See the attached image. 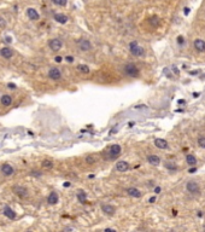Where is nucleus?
Segmentation results:
<instances>
[{
	"label": "nucleus",
	"instance_id": "nucleus-1",
	"mask_svg": "<svg viewBox=\"0 0 205 232\" xmlns=\"http://www.w3.org/2000/svg\"><path fill=\"white\" fill-rule=\"evenodd\" d=\"M123 73L129 77H138L140 71H139V68L136 67V64H134V63H127L123 67Z\"/></svg>",
	"mask_w": 205,
	"mask_h": 232
},
{
	"label": "nucleus",
	"instance_id": "nucleus-2",
	"mask_svg": "<svg viewBox=\"0 0 205 232\" xmlns=\"http://www.w3.org/2000/svg\"><path fill=\"white\" fill-rule=\"evenodd\" d=\"M129 52L132 53L134 57H141V56L145 54V50L136 41H132L129 44Z\"/></svg>",
	"mask_w": 205,
	"mask_h": 232
},
{
	"label": "nucleus",
	"instance_id": "nucleus-3",
	"mask_svg": "<svg viewBox=\"0 0 205 232\" xmlns=\"http://www.w3.org/2000/svg\"><path fill=\"white\" fill-rule=\"evenodd\" d=\"M121 151H122V148H121V145H118V144H113V145H111L110 149H109V155H110L109 160H115L116 157H118Z\"/></svg>",
	"mask_w": 205,
	"mask_h": 232
},
{
	"label": "nucleus",
	"instance_id": "nucleus-4",
	"mask_svg": "<svg viewBox=\"0 0 205 232\" xmlns=\"http://www.w3.org/2000/svg\"><path fill=\"white\" fill-rule=\"evenodd\" d=\"M186 189H187V191L190 194H199V191H200V187H199V185L197 184L195 181H193V180H190L187 183V185H186Z\"/></svg>",
	"mask_w": 205,
	"mask_h": 232
},
{
	"label": "nucleus",
	"instance_id": "nucleus-5",
	"mask_svg": "<svg viewBox=\"0 0 205 232\" xmlns=\"http://www.w3.org/2000/svg\"><path fill=\"white\" fill-rule=\"evenodd\" d=\"M48 46H50V49L52 51H59L63 46V42L60 39H52V40H50V42H48Z\"/></svg>",
	"mask_w": 205,
	"mask_h": 232
},
{
	"label": "nucleus",
	"instance_id": "nucleus-6",
	"mask_svg": "<svg viewBox=\"0 0 205 232\" xmlns=\"http://www.w3.org/2000/svg\"><path fill=\"white\" fill-rule=\"evenodd\" d=\"M48 77L51 80H60L62 79V73L58 68H51L48 70Z\"/></svg>",
	"mask_w": 205,
	"mask_h": 232
},
{
	"label": "nucleus",
	"instance_id": "nucleus-7",
	"mask_svg": "<svg viewBox=\"0 0 205 232\" xmlns=\"http://www.w3.org/2000/svg\"><path fill=\"white\" fill-rule=\"evenodd\" d=\"M13 51L12 49H10V47H3V49H0V56H1L3 58L5 59H10L13 57Z\"/></svg>",
	"mask_w": 205,
	"mask_h": 232
},
{
	"label": "nucleus",
	"instance_id": "nucleus-8",
	"mask_svg": "<svg viewBox=\"0 0 205 232\" xmlns=\"http://www.w3.org/2000/svg\"><path fill=\"white\" fill-rule=\"evenodd\" d=\"M79 47H80L81 51H89L92 49V44L87 39H81L79 41Z\"/></svg>",
	"mask_w": 205,
	"mask_h": 232
},
{
	"label": "nucleus",
	"instance_id": "nucleus-9",
	"mask_svg": "<svg viewBox=\"0 0 205 232\" xmlns=\"http://www.w3.org/2000/svg\"><path fill=\"white\" fill-rule=\"evenodd\" d=\"M1 173L5 175V177H11V175L15 173V169L11 164L5 163V164L1 166Z\"/></svg>",
	"mask_w": 205,
	"mask_h": 232
},
{
	"label": "nucleus",
	"instance_id": "nucleus-10",
	"mask_svg": "<svg viewBox=\"0 0 205 232\" xmlns=\"http://www.w3.org/2000/svg\"><path fill=\"white\" fill-rule=\"evenodd\" d=\"M13 192L17 195V196H19V197H27L28 196V190L26 189V187H23V186H21V185H17V186H15L13 187Z\"/></svg>",
	"mask_w": 205,
	"mask_h": 232
},
{
	"label": "nucleus",
	"instance_id": "nucleus-11",
	"mask_svg": "<svg viewBox=\"0 0 205 232\" xmlns=\"http://www.w3.org/2000/svg\"><path fill=\"white\" fill-rule=\"evenodd\" d=\"M27 16L29 17V20H31V21H38L40 18L39 12L34 9V7H28V9H27Z\"/></svg>",
	"mask_w": 205,
	"mask_h": 232
},
{
	"label": "nucleus",
	"instance_id": "nucleus-12",
	"mask_svg": "<svg viewBox=\"0 0 205 232\" xmlns=\"http://www.w3.org/2000/svg\"><path fill=\"white\" fill-rule=\"evenodd\" d=\"M193 46H194L195 51H198V52H205V41H204V40H202V39L194 40Z\"/></svg>",
	"mask_w": 205,
	"mask_h": 232
},
{
	"label": "nucleus",
	"instance_id": "nucleus-13",
	"mask_svg": "<svg viewBox=\"0 0 205 232\" xmlns=\"http://www.w3.org/2000/svg\"><path fill=\"white\" fill-rule=\"evenodd\" d=\"M101 210L106 215H113L115 213H116V208L111 204H101Z\"/></svg>",
	"mask_w": 205,
	"mask_h": 232
},
{
	"label": "nucleus",
	"instance_id": "nucleus-14",
	"mask_svg": "<svg viewBox=\"0 0 205 232\" xmlns=\"http://www.w3.org/2000/svg\"><path fill=\"white\" fill-rule=\"evenodd\" d=\"M0 103H1L3 107H10L12 104V97L10 94H3L0 97Z\"/></svg>",
	"mask_w": 205,
	"mask_h": 232
},
{
	"label": "nucleus",
	"instance_id": "nucleus-15",
	"mask_svg": "<svg viewBox=\"0 0 205 232\" xmlns=\"http://www.w3.org/2000/svg\"><path fill=\"white\" fill-rule=\"evenodd\" d=\"M126 192H127V195H129V196H132V197H135V198H139V197H141V191L140 190H138L136 187H129V189H127L126 190Z\"/></svg>",
	"mask_w": 205,
	"mask_h": 232
},
{
	"label": "nucleus",
	"instance_id": "nucleus-16",
	"mask_svg": "<svg viewBox=\"0 0 205 232\" xmlns=\"http://www.w3.org/2000/svg\"><path fill=\"white\" fill-rule=\"evenodd\" d=\"M154 145L157 146L158 149H162V150L168 149V143H167L165 139H161V138L154 139Z\"/></svg>",
	"mask_w": 205,
	"mask_h": 232
},
{
	"label": "nucleus",
	"instance_id": "nucleus-17",
	"mask_svg": "<svg viewBox=\"0 0 205 232\" xmlns=\"http://www.w3.org/2000/svg\"><path fill=\"white\" fill-rule=\"evenodd\" d=\"M54 20H56V22L60 23V24H65L69 18H68V16H65L64 13H56L54 15Z\"/></svg>",
	"mask_w": 205,
	"mask_h": 232
},
{
	"label": "nucleus",
	"instance_id": "nucleus-18",
	"mask_svg": "<svg viewBox=\"0 0 205 232\" xmlns=\"http://www.w3.org/2000/svg\"><path fill=\"white\" fill-rule=\"evenodd\" d=\"M128 168H129V164L127 161H118L116 164V169L118 172H126Z\"/></svg>",
	"mask_w": 205,
	"mask_h": 232
},
{
	"label": "nucleus",
	"instance_id": "nucleus-19",
	"mask_svg": "<svg viewBox=\"0 0 205 232\" xmlns=\"http://www.w3.org/2000/svg\"><path fill=\"white\" fill-rule=\"evenodd\" d=\"M77 199H79V202L82 203V204L87 203V194L83 190H79L77 191Z\"/></svg>",
	"mask_w": 205,
	"mask_h": 232
},
{
	"label": "nucleus",
	"instance_id": "nucleus-20",
	"mask_svg": "<svg viewBox=\"0 0 205 232\" xmlns=\"http://www.w3.org/2000/svg\"><path fill=\"white\" fill-rule=\"evenodd\" d=\"M147 161H149V163L152 164V166H158L161 163V158L157 155H150L149 157H147Z\"/></svg>",
	"mask_w": 205,
	"mask_h": 232
},
{
	"label": "nucleus",
	"instance_id": "nucleus-21",
	"mask_svg": "<svg viewBox=\"0 0 205 232\" xmlns=\"http://www.w3.org/2000/svg\"><path fill=\"white\" fill-rule=\"evenodd\" d=\"M4 215H5L6 218L11 219V220H13V219L16 218V213L11 209L10 207H5V208H4Z\"/></svg>",
	"mask_w": 205,
	"mask_h": 232
},
{
	"label": "nucleus",
	"instance_id": "nucleus-22",
	"mask_svg": "<svg viewBox=\"0 0 205 232\" xmlns=\"http://www.w3.org/2000/svg\"><path fill=\"white\" fill-rule=\"evenodd\" d=\"M58 199H59V197H58V195H57V192H51L48 198H47V202L53 206V204L58 203Z\"/></svg>",
	"mask_w": 205,
	"mask_h": 232
},
{
	"label": "nucleus",
	"instance_id": "nucleus-23",
	"mask_svg": "<svg viewBox=\"0 0 205 232\" xmlns=\"http://www.w3.org/2000/svg\"><path fill=\"white\" fill-rule=\"evenodd\" d=\"M186 162H187V164H190V166H195L197 164V158H195V156L194 155H187L186 156Z\"/></svg>",
	"mask_w": 205,
	"mask_h": 232
},
{
	"label": "nucleus",
	"instance_id": "nucleus-24",
	"mask_svg": "<svg viewBox=\"0 0 205 232\" xmlns=\"http://www.w3.org/2000/svg\"><path fill=\"white\" fill-rule=\"evenodd\" d=\"M77 70L81 71V73H83V74H88L89 73V68L86 64H79L77 65Z\"/></svg>",
	"mask_w": 205,
	"mask_h": 232
},
{
	"label": "nucleus",
	"instance_id": "nucleus-25",
	"mask_svg": "<svg viewBox=\"0 0 205 232\" xmlns=\"http://www.w3.org/2000/svg\"><path fill=\"white\" fill-rule=\"evenodd\" d=\"M149 22L151 23L152 27H157V26L159 24V18L157 17V16H153V17H151V18L149 20Z\"/></svg>",
	"mask_w": 205,
	"mask_h": 232
},
{
	"label": "nucleus",
	"instance_id": "nucleus-26",
	"mask_svg": "<svg viewBox=\"0 0 205 232\" xmlns=\"http://www.w3.org/2000/svg\"><path fill=\"white\" fill-rule=\"evenodd\" d=\"M42 167L46 168V169H51L53 167V162L50 161V160H45V161H42Z\"/></svg>",
	"mask_w": 205,
	"mask_h": 232
},
{
	"label": "nucleus",
	"instance_id": "nucleus-27",
	"mask_svg": "<svg viewBox=\"0 0 205 232\" xmlns=\"http://www.w3.org/2000/svg\"><path fill=\"white\" fill-rule=\"evenodd\" d=\"M52 3L54 4V5H57V6H67V4H68V0H52Z\"/></svg>",
	"mask_w": 205,
	"mask_h": 232
},
{
	"label": "nucleus",
	"instance_id": "nucleus-28",
	"mask_svg": "<svg viewBox=\"0 0 205 232\" xmlns=\"http://www.w3.org/2000/svg\"><path fill=\"white\" fill-rule=\"evenodd\" d=\"M164 166H165V168H168L169 171H176L177 169V167L175 166V163H171V162H167Z\"/></svg>",
	"mask_w": 205,
	"mask_h": 232
},
{
	"label": "nucleus",
	"instance_id": "nucleus-29",
	"mask_svg": "<svg viewBox=\"0 0 205 232\" xmlns=\"http://www.w3.org/2000/svg\"><path fill=\"white\" fill-rule=\"evenodd\" d=\"M198 145L203 149H205V137H199L198 138Z\"/></svg>",
	"mask_w": 205,
	"mask_h": 232
},
{
	"label": "nucleus",
	"instance_id": "nucleus-30",
	"mask_svg": "<svg viewBox=\"0 0 205 232\" xmlns=\"http://www.w3.org/2000/svg\"><path fill=\"white\" fill-rule=\"evenodd\" d=\"M86 162H87L88 164H93V163H94L93 156H87V157H86Z\"/></svg>",
	"mask_w": 205,
	"mask_h": 232
},
{
	"label": "nucleus",
	"instance_id": "nucleus-31",
	"mask_svg": "<svg viewBox=\"0 0 205 232\" xmlns=\"http://www.w3.org/2000/svg\"><path fill=\"white\" fill-rule=\"evenodd\" d=\"M65 59H67V62H69V63H72V62H74V57H72V56H67V57H65Z\"/></svg>",
	"mask_w": 205,
	"mask_h": 232
},
{
	"label": "nucleus",
	"instance_id": "nucleus-32",
	"mask_svg": "<svg viewBox=\"0 0 205 232\" xmlns=\"http://www.w3.org/2000/svg\"><path fill=\"white\" fill-rule=\"evenodd\" d=\"M183 41H185V40H183V36L180 35V36L177 38V42H179L180 45H182V44H183Z\"/></svg>",
	"mask_w": 205,
	"mask_h": 232
},
{
	"label": "nucleus",
	"instance_id": "nucleus-33",
	"mask_svg": "<svg viewBox=\"0 0 205 232\" xmlns=\"http://www.w3.org/2000/svg\"><path fill=\"white\" fill-rule=\"evenodd\" d=\"M7 87H9L10 90H15V88H16V87H17V86H16L15 84H12V82H10V84H7Z\"/></svg>",
	"mask_w": 205,
	"mask_h": 232
},
{
	"label": "nucleus",
	"instance_id": "nucleus-34",
	"mask_svg": "<svg viewBox=\"0 0 205 232\" xmlns=\"http://www.w3.org/2000/svg\"><path fill=\"white\" fill-rule=\"evenodd\" d=\"M30 174L33 177H41V172H31Z\"/></svg>",
	"mask_w": 205,
	"mask_h": 232
},
{
	"label": "nucleus",
	"instance_id": "nucleus-35",
	"mask_svg": "<svg viewBox=\"0 0 205 232\" xmlns=\"http://www.w3.org/2000/svg\"><path fill=\"white\" fill-rule=\"evenodd\" d=\"M190 12H191V9H190V7H185V9H183V13L187 16V15H190Z\"/></svg>",
	"mask_w": 205,
	"mask_h": 232
},
{
	"label": "nucleus",
	"instance_id": "nucleus-36",
	"mask_svg": "<svg viewBox=\"0 0 205 232\" xmlns=\"http://www.w3.org/2000/svg\"><path fill=\"white\" fill-rule=\"evenodd\" d=\"M173 71H174V73H175L176 75H179V74H180V71H179V69H177L176 67H173Z\"/></svg>",
	"mask_w": 205,
	"mask_h": 232
},
{
	"label": "nucleus",
	"instance_id": "nucleus-37",
	"mask_svg": "<svg viewBox=\"0 0 205 232\" xmlns=\"http://www.w3.org/2000/svg\"><path fill=\"white\" fill-rule=\"evenodd\" d=\"M154 192H156V194H159V192H161V187H159V186L154 187Z\"/></svg>",
	"mask_w": 205,
	"mask_h": 232
},
{
	"label": "nucleus",
	"instance_id": "nucleus-38",
	"mask_svg": "<svg viewBox=\"0 0 205 232\" xmlns=\"http://www.w3.org/2000/svg\"><path fill=\"white\" fill-rule=\"evenodd\" d=\"M56 62H62V57H60V56H57V57H56Z\"/></svg>",
	"mask_w": 205,
	"mask_h": 232
},
{
	"label": "nucleus",
	"instance_id": "nucleus-39",
	"mask_svg": "<svg viewBox=\"0 0 205 232\" xmlns=\"http://www.w3.org/2000/svg\"><path fill=\"white\" fill-rule=\"evenodd\" d=\"M156 198H157V197H156V196H153V197H151L150 198V203H153L154 201H156Z\"/></svg>",
	"mask_w": 205,
	"mask_h": 232
},
{
	"label": "nucleus",
	"instance_id": "nucleus-40",
	"mask_svg": "<svg viewBox=\"0 0 205 232\" xmlns=\"http://www.w3.org/2000/svg\"><path fill=\"white\" fill-rule=\"evenodd\" d=\"M64 186H65V187H69V186H70V183H69V181H65V183H64Z\"/></svg>",
	"mask_w": 205,
	"mask_h": 232
},
{
	"label": "nucleus",
	"instance_id": "nucleus-41",
	"mask_svg": "<svg viewBox=\"0 0 205 232\" xmlns=\"http://www.w3.org/2000/svg\"><path fill=\"white\" fill-rule=\"evenodd\" d=\"M195 172V168H191L190 169V173H194Z\"/></svg>",
	"mask_w": 205,
	"mask_h": 232
}]
</instances>
